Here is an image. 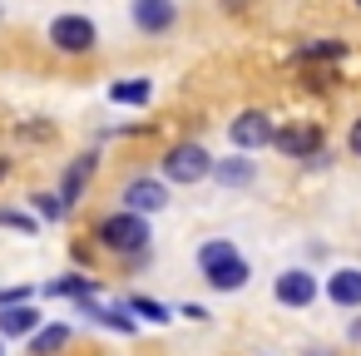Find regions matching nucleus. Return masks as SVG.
Returning a JSON list of instances; mask_svg holds the SVG:
<instances>
[{"instance_id":"f257e3e1","label":"nucleus","mask_w":361,"mask_h":356,"mask_svg":"<svg viewBox=\"0 0 361 356\" xmlns=\"http://www.w3.org/2000/svg\"><path fill=\"white\" fill-rule=\"evenodd\" d=\"M198 267H203L208 287H218V292H238V287H247V257H243L233 243H223V238H213V243L198 247Z\"/></svg>"},{"instance_id":"f03ea898","label":"nucleus","mask_w":361,"mask_h":356,"mask_svg":"<svg viewBox=\"0 0 361 356\" xmlns=\"http://www.w3.org/2000/svg\"><path fill=\"white\" fill-rule=\"evenodd\" d=\"M99 243L109 247V252H124V257H144V247H149V223H144V213H114V218H104L99 223Z\"/></svg>"},{"instance_id":"7ed1b4c3","label":"nucleus","mask_w":361,"mask_h":356,"mask_svg":"<svg viewBox=\"0 0 361 356\" xmlns=\"http://www.w3.org/2000/svg\"><path fill=\"white\" fill-rule=\"evenodd\" d=\"M208 173H213V159L203 144H178L164 154V178H173V183H198Z\"/></svg>"},{"instance_id":"20e7f679","label":"nucleus","mask_w":361,"mask_h":356,"mask_svg":"<svg viewBox=\"0 0 361 356\" xmlns=\"http://www.w3.org/2000/svg\"><path fill=\"white\" fill-rule=\"evenodd\" d=\"M94 40H99V30H94V20H85V16H60V20H50V45L65 50V55H90Z\"/></svg>"},{"instance_id":"39448f33","label":"nucleus","mask_w":361,"mask_h":356,"mask_svg":"<svg viewBox=\"0 0 361 356\" xmlns=\"http://www.w3.org/2000/svg\"><path fill=\"white\" fill-rule=\"evenodd\" d=\"M228 134H233V144H238V149H262V144H272V139H277V129H272V119H267V114H257V109H247V114H238Z\"/></svg>"},{"instance_id":"423d86ee","label":"nucleus","mask_w":361,"mask_h":356,"mask_svg":"<svg viewBox=\"0 0 361 356\" xmlns=\"http://www.w3.org/2000/svg\"><path fill=\"white\" fill-rule=\"evenodd\" d=\"M272 144H277L287 159H312V154L322 149V129H317V124H282Z\"/></svg>"},{"instance_id":"0eeeda50","label":"nucleus","mask_w":361,"mask_h":356,"mask_svg":"<svg viewBox=\"0 0 361 356\" xmlns=\"http://www.w3.org/2000/svg\"><path fill=\"white\" fill-rule=\"evenodd\" d=\"M173 20H178L173 0H134V25L144 35H164V30H173Z\"/></svg>"},{"instance_id":"6e6552de","label":"nucleus","mask_w":361,"mask_h":356,"mask_svg":"<svg viewBox=\"0 0 361 356\" xmlns=\"http://www.w3.org/2000/svg\"><path fill=\"white\" fill-rule=\"evenodd\" d=\"M277 302H282V307H312V302H317V277L302 272V267L282 272V277H277Z\"/></svg>"},{"instance_id":"1a4fd4ad","label":"nucleus","mask_w":361,"mask_h":356,"mask_svg":"<svg viewBox=\"0 0 361 356\" xmlns=\"http://www.w3.org/2000/svg\"><path fill=\"white\" fill-rule=\"evenodd\" d=\"M169 203V188L159 183V178H134L129 188H124V208L129 213H159Z\"/></svg>"},{"instance_id":"9d476101","label":"nucleus","mask_w":361,"mask_h":356,"mask_svg":"<svg viewBox=\"0 0 361 356\" xmlns=\"http://www.w3.org/2000/svg\"><path fill=\"white\" fill-rule=\"evenodd\" d=\"M40 331V307L16 302V307H0V336H35Z\"/></svg>"},{"instance_id":"9b49d317","label":"nucleus","mask_w":361,"mask_h":356,"mask_svg":"<svg viewBox=\"0 0 361 356\" xmlns=\"http://www.w3.org/2000/svg\"><path fill=\"white\" fill-rule=\"evenodd\" d=\"M326 292H331L336 307H361V267H341V272H331Z\"/></svg>"},{"instance_id":"f8f14e48","label":"nucleus","mask_w":361,"mask_h":356,"mask_svg":"<svg viewBox=\"0 0 361 356\" xmlns=\"http://www.w3.org/2000/svg\"><path fill=\"white\" fill-rule=\"evenodd\" d=\"M70 336H75V331H70L65 321H55V326H40V331L30 336V356H55V351H65V346H70Z\"/></svg>"},{"instance_id":"ddd939ff","label":"nucleus","mask_w":361,"mask_h":356,"mask_svg":"<svg viewBox=\"0 0 361 356\" xmlns=\"http://www.w3.org/2000/svg\"><path fill=\"white\" fill-rule=\"evenodd\" d=\"M80 307H85V317H94L99 326H114V331H134V317H124L119 307H104V302H94V297H80Z\"/></svg>"},{"instance_id":"4468645a","label":"nucleus","mask_w":361,"mask_h":356,"mask_svg":"<svg viewBox=\"0 0 361 356\" xmlns=\"http://www.w3.org/2000/svg\"><path fill=\"white\" fill-rule=\"evenodd\" d=\"M109 99L114 104H149L154 99V80H119V85H109Z\"/></svg>"},{"instance_id":"2eb2a0df","label":"nucleus","mask_w":361,"mask_h":356,"mask_svg":"<svg viewBox=\"0 0 361 356\" xmlns=\"http://www.w3.org/2000/svg\"><path fill=\"white\" fill-rule=\"evenodd\" d=\"M90 173H94V154H85L70 173H65V188H60V198H65V208H75V198L85 193V183H90Z\"/></svg>"},{"instance_id":"dca6fc26","label":"nucleus","mask_w":361,"mask_h":356,"mask_svg":"<svg viewBox=\"0 0 361 356\" xmlns=\"http://www.w3.org/2000/svg\"><path fill=\"white\" fill-rule=\"evenodd\" d=\"M213 173H218V183H228V188L252 183V164H247V159H223V164H213Z\"/></svg>"},{"instance_id":"f3484780","label":"nucleus","mask_w":361,"mask_h":356,"mask_svg":"<svg viewBox=\"0 0 361 356\" xmlns=\"http://www.w3.org/2000/svg\"><path fill=\"white\" fill-rule=\"evenodd\" d=\"M55 292L80 302V297H94V282H90V277H60V282H55Z\"/></svg>"},{"instance_id":"a211bd4d","label":"nucleus","mask_w":361,"mask_h":356,"mask_svg":"<svg viewBox=\"0 0 361 356\" xmlns=\"http://www.w3.org/2000/svg\"><path fill=\"white\" fill-rule=\"evenodd\" d=\"M129 307H134L139 317H149V321H169V307H164V302H149V297H129Z\"/></svg>"},{"instance_id":"6ab92c4d","label":"nucleus","mask_w":361,"mask_h":356,"mask_svg":"<svg viewBox=\"0 0 361 356\" xmlns=\"http://www.w3.org/2000/svg\"><path fill=\"white\" fill-rule=\"evenodd\" d=\"M0 228H16V233H35V218H30V213H16V208H0Z\"/></svg>"},{"instance_id":"aec40b11","label":"nucleus","mask_w":361,"mask_h":356,"mask_svg":"<svg viewBox=\"0 0 361 356\" xmlns=\"http://www.w3.org/2000/svg\"><path fill=\"white\" fill-rule=\"evenodd\" d=\"M302 55H307V60H336V55H346V45H336V40H322V45H307Z\"/></svg>"},{"instance_id":"412c9836","label":"nucleus","mask_w":361,"mask_h":356,"mask_svg":"<svg viewBox=\"0 0 361 356\" xmlns=\"http://www.w3.org/2000/svg\"><path fill=\"white\" fill-rule=\"evenodd\" d=\"M40 213L45 218H65V198L60 193H40Z\"/></svg>"},{"instance_id":"4be33fe9","label":"nucleus","mask_w":361,"mask_h":356,"mask_svg":"<svg viewBox=\"0 0 361 356\" xmlns=\"http://www.w3.org/2000/svg\"><path fill=\"white\" fill-rule=\"evenodd\" d=\"M346 144H351V154H356V159H361V119H356V124H351V134H346Z\"/></svg>"},{"instance_id":"5701e85b","label":"nucleus","mask_w":361,"mask_h":356,"mask_svg":"<svg viewBox=\"0 0 361 356\" xmlns=\"http://www.w3.org/2000/svg\"><path fill=\"white\" fill-rule=\"evenodd\" d=\"M6 173H11V159H0V178H6Z\"/></svg>"},{"instance_id":"b1692460","label":"nucleus","mask_w":361,"mask_h":356,"mask_svg":"<svg viewBox=\"0 0 361 356\" xmlns=\"http://www.w3.org/2000/svg\"><path fill=\"white\" fill-rule=\"evenodd\" d=\"M307 356H331V351H307Z\"/></svg>"},{"instance_id":"393cba45","label":"nucleus","mask_w":361,"mask_h":356,"mask_svg":"<svg viewBox=\"0 0 361 356\" xmlns=\"http://www.w3.org/2000/svg\"><path fill=\"white\" fill-rule=\"evenodd\" d=\"M0 356H6V346H0Z\"/></svg>"},{"instance_id":"a878e982","label":"nucleus","mask_w":361,"mask_h":356,"mask_svg":"<svg viewBox=\"0 0 361 356\" xmlns=\"http://www.w3.org/2000/svg\"><path fill=\"white\" fill-rule=\"evenodd\" d=\"M356 6H361V0H356Z\"/></svg>"}]
</instances>
